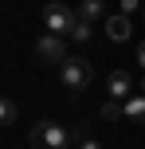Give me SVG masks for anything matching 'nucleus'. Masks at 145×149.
<instances>
[{"label":"nucleus","instance_id":"7","mask_svg":"<svg viewBox=\"0 0 145 149\" xmlns=\"http://www.w3.org/2000/svg\"><path fill=\"white\" fill-rule=\"evenodd\" d=\"M102 12H106V4H102V0H83V8H78V20L94 24V20H102Z\"/></svg>","mask_w":145,"mask_h":149},{"label":"nucleus","instance_id":"10","mask_svg":"<svg viewBox=\"0 0 145 149\" xmlns=\"http://www.w3.org/2000/svg\"><path fill=\"white\" fill-rule=\"evenodd\" d=\"M12 122H16V102L0 98V126H12Z\"/></svg>","mask_w":145,"mask_h":149},{"label":"nucleus","instance_id":"9","mask_svg":"<svg viewBox=\"0 0 145 149\" xmlns=\"http://www.w3.org/2000/svg\"><path fill=\"white\" fill-rule=\"evenodd\" d=\"M102 118H106V122L126 118V102H114V98H110V102H102Z\"/></svg>","mask_w":145,"mask_h":149},{"label":"nucleus","instance_id":"5","mask_svg":"<svg viewBox=\"0 0 145 149\" xmlns=\"http://www.w3.org/2000/svg\"><path fill=\"white\" fill-rule=\"evenodd\" d=\"M106 90H110V98L114 102H126V98H133V74L130 71H110L106 74Z\"/></svg>","mask_w":145,"mask_h":149},{"label":"nucleus","instance_id":"11","mask_svg":"<svg viewBox=\"0 0 145 149\" xmlns=\"http://www.w3.org/2000/svg\"><path fill=\"white\" fill-rule=\"evenodd\" d=\"M90 36H94V28H90L86 20H78V24H75V31H71V39H75V43H86Z\"/></svg>","mask_w":145,"mask_h":149},{"label":"nucleus","instance_id":"4","mask_svg":"<svg viewBox=\"0 0 145 149\" xmlns=\"http://www.w3.org/2000/svg\"><path fill=\"white\" fill-rule=\"evenodd\" d=\"M35 55H39V63H55V67H63L67 63V43H63V36H39L35 39Z\"/></svg>","mask_w":145,"mask_h":149},{"label":"nucleus","instance_id":"2","mask_svg":"<svg viewBox=\"0 0 145 149\" xmlns=\"http://www.w3.org/2000/svg\"><path fill=\"white\" fill-rule=\"evenodd\" d=\"M28 141H31V149H67L71 145V134L59 126V122H35Z\"/></svg>","mask_w":145,"mask_h":149},{"label":"nucleus","instance_id":"13","mask_svg":"<svg viewBox=\"0 0 145 149\" xmlns=\"http://www.w3.org/2000/svg\"><path fill=\"white\" fill-rule=\"evenodd\" d=\"M78 149H102V145L94 141V137H83V145H78Z\"/></svg>","mask_w":145,"mask_h":149},{"label":"nucleus","instance_id":"16","mask_svg":"<svg viewBox=\"0 0 145 149\" xmlns=\"http://www.w3.org/2000/svg\"><path fill=\"white\" fill-rule=\"evenodd\" d=\"M141 16H145V8H141Z\"/></svg>","mask_w":145,"mask_h":149},{"label":"nucleus","instance_id":"14","mask_svg":"<svg viewBox=\"0 0 145 149\" xmlns=\"http://www.w3.org/2000/svg\"><path fill=\"white\" fill-rule=\"evenodd\" d=\"M137 63H141V67H145V43L137 47Z\"/></svg>","mask_w":145,"mask_h":149},{"label":"nucleus","instance_id":"3","mask_svg":"<svg viewBox=\"0 0 145 149\" xmlns=\"http://www.w3.org/2000/svg\"><path fill=\"white\" fill-rule=\"evenodd\" d=\"M59 79H63L67 90H86L90 79H94V67L83 59V55H67V63L59 67Z\"/></svg>","mask_w":145,"mask_h":149},{"label":"nucleus","instance_id":"8","mask_svg":"<svg viewBox=\"0 0 145 149\" xmlns=\"http://www.w3.org/2000/svg\"><path fill=\"white\" fill-rule=\"evenodd\" d=\"M126 118H133V122H141V126H145V94L126 98Z\"/></svg>","mask_w":145,"mask_h":149},{"label":"nucleus","instance_id":"6","mask_svg":"<svg viewBox=\"0 0 145 149\" xmlns=\"http://www.w3.org/2000/svg\"><path fill=\"white\" fill-rule=\"evenodd\" d=\"M106 36L114 39V43H126V39L133 36V24H130V16H122V12H118V16H110V20H106Z\"/></svg>","mask_w":145,"mask_h":149},{"label":"nucleus","instance_id":"12","mask_svg":"<svg viewBox=\"0 0 145 149\" xmlns=\"http://www.w3.org/2000/svg\"><path fill=\"white\" fill-rule=\"evenodd\" d=\"M141 8V0H122V16H130V12H137Z\"/></svg>","mask_w":145,"mask_h":149},{"label":"nucleus","instance_id":"15","mask_svg":"<svg viewBox=\"0 0 145 149\" xmlns=\"http://www.w3.org/2000/svg\"><path fill=\"white\" fill-rule=\"evenodd\" d=\"M137 94H145V79H141V82H137Z\"/></svg>","mask_w":145,"mask_h":149},{"label":"nucleus","instance_id":"1","mask_svg":"<svg viewBox=\"0 0 145 149\" xmlns=\"http://www.w3.org/2000/svg\"><path fill=\"white\" fill-rule=\"evenodd\" d=\"M75 24H78V12H71L67 4H59V0H47L43 4V28L51 36H71Z\"/></svg>","mask_w":145,"mask_h":149}]
</instances>
